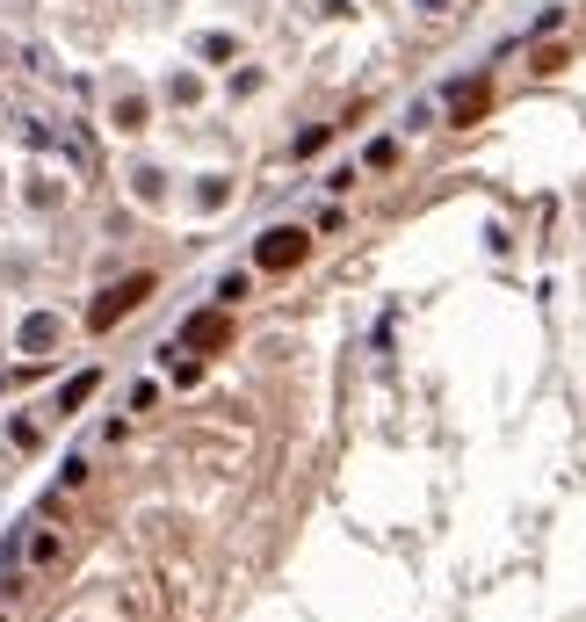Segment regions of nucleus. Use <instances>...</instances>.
<instances>
[{
	"label": "nucleus",
	"mask_w": 586,
	"mask_h": 622,
	"mask_svg": "<svg viewBox=\"0 0 586 622\" xmlns=\"http://www.w3.org/2000/svg\"><path fill=\"white\" fill-rule=\"evenodd\" d=\"M478 109H485V87H478V80H471V87H464V95H456V123H471V116H478Z\"/></svg>",
	"instance_id": "39448f33"
},
{
	"label": "nucleus",
	"mask_w": 586,
	"mask_h": 622,
	"mask_svg": "<svg viewBox=\"0 0 586 622\" xmlns=\"http://www.w3.org/2000/svg\"><path fill=\"white\" fill-rule=\"evenodd\" d=\"M181 340H189V348H225V340H232V319H210V311H203V319H189V333H181Z\"/></svg>",
	"instance_id": "7ed1b4c3"
},
{
	"label": "nucleus",
	"mask_w": 586,
	"mask_h": 622,
	"mask_svg": "<svg viewBox=\"0 0 586 622\" xmlns=\"http://www.w3.org/2000/svg\"><path fill=\"white\" fill-rule=\"evenodd\" d=\"M51 340H58L51 319H29V326H22V348H51Z\"/></svg>",
	"instance_id": "20e7f679"
},
{
	"label": "nucleus",
	"mask_w": 586,
	"mask_h": 622,
	"mask_svg": "<svg viewBox=\"0 0 586 622\" xmlns=\"http://www.w3.org/2000/svg\"><path fill=\"white\" fill-rule=\"evenodd\" d=\"M145 297H152V275H131V283H116V290H109L95 311H87V326H95V333H109V326L123 319V311H138Z\"/></svg>",
	"instance_id": "f257e3e1"
},
{
	"label": "nucleus",
	"mask_w": 586,
	"mask_h": 622,
	"mask_svg": "<svg viewBox=\"0 0 586 622\" xmlns=\"http://www.w3.org/2000/svg\"><path fill=\"white\" fill-rule=\"evenodd\" d=\"M297 261H304V232H268V239H261V268L283 275V268H297Z\"/></svg>",
	"instance_id": "f03ea898"
}]
</instances>
